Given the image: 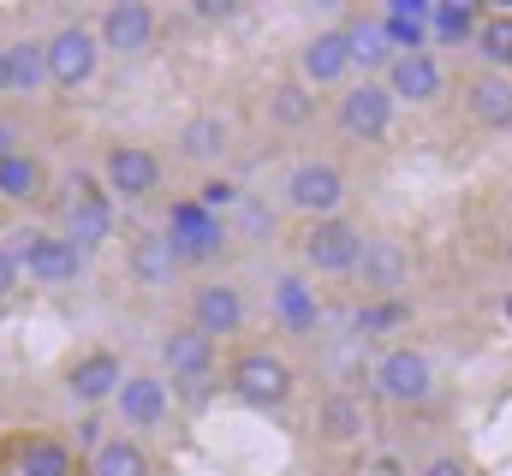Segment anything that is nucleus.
Instances as JSON below:
<instances>
[{
	"label": "nucleus",
	"instance_id": "1",
	"mask_svg": "<svg viewBox=\"0 0 512 476\" xmlns=\"http://www.w3.org/2000/svg\"><path fill=\"white\" fill-rule=\"evenodd\" d=\"M114 227H120V209L102 191V179L96 173H72L66 179V197H60V227L54 233L66 238V244H78L84 256H96V250L114 244Z\"/></svg>",
	"mask_w": 512,
	"mask_h": 476
},
{
	"label": "nucleus",
	"instance_id": "2",
	"mask_svg": "<svg viewBox=\"0 0 512 476\" xmlns=\"http://www.w3.org/2000/svg\"><path fill=\"white\" fill-rule=\"evenodd\" d=\"M227 393H233L245 411H286L292 393H298V375H292V363L280 352L251 346V352H239L227 363Z\"/></svg>",
	"mask_w": 512,
	"mask_h": 476
},
{
	"label": "nucleus",
	"instance_id": "3",
	"mask_svg": "<svg viewBox=\"0 0 512 476\" xmlns=\"http://www.w3.org/2000/svg\"><path fill=\"white\" fill-rule=\"evenodd\" d=\"M346 197H352V179H346V167L340 161H298L292 173H286V185H280V203L292 209V215H304V221H334V215H346Z\"/></svg>",
	"mask_w": 512,
	"mask_h": 476
},
{
	"label": "nucleus",
	"instance_id": "4",
	"mask_svg": "<svg viewBox=\"0 0 512 476\" xmlns=\"http://www.w3.org/2000/svg\"><path fill=\"white\" fill-rule=\"evenodd\" d=\"M185 322H191L203 340H233V334L251 328V298H245L239 280L203 274V280L191 286V298H185Z\"/></svg>",
	"mask_w": 512,
	"mask_h": 476
},
{
	"label": "nucleus",
	"instance_id": "5",
	"mask_svg": "<svg viewBox=\"0 0 512 476\" xmlns=\"http://www.w3.org/2000/svg\"><path fill=\"white\" fill-rule=\"evenodd\" d=\"M12 250H18L24 280H30V286H48V292L78 286V280H84V262H90L78 244H66L54 227H24V233H12Z\"/></svg>",
	"mask_w": 512,
	"mask_h": 476
},
{
	"label": "nucleus",
	"instance_id": "6",
	"mask_svg": "<svg viewBox=\"0 0 512 476\" xmlns=\"http://www.w3.org/2000/svg\"><path fill=\"white\" fill-rule=\"evenodd\" d=\"M370 381H376V399H387L393 411H417L435 399V363L417 346H387L370 369Z\"/></svg>",
	"mask_w": 512,
	"mask_h": 476
},
{
	"label": "nucleus",
	"instance_id": "7",
	"mask_svg": "<svg viewBox=\"0 0 512 476\" xmlns=\"http://www.w3.org/2000/svg\"><path fill=\"white\" fill-rule=\"evenodd\" d=\"M161 179H167V167H161V155L149 149V143H108V155H102V191L114 197V209L120 203H149L155 191H161Z\"/></svg>",
	"mask_w": 512,
	"mask_h": 476
},
{
	"label": "nucleus",
	"instance_id": "8",
	"mask_svg": "<svg viewBox=\"0 0 512 476\" xmlns=\"http://www.w3.org/2000/svg\"><path fill=\"white\" fill-rule=\"evenodd\" d=\"M161 233H167V244L179 250V262H185V268H209V262L233 244L227 221H221V215H209L197 197H179V203L167 209V227H161Z\"/></svg>",
	"mask_w": 512,
	"mask_h": 476
},
{
	"label": "nucleus",
	"instance_id": "9",
	"mask_svg": "<svg viewBox=\"0 0 512 476\" xmlns=\"http://www.w3.org/2000/svg\"><path fill=\"white\" fill-rule=\"evenodd\" d=\"M42 48H48V90H84L102 72V42H96V24H84V18L42 36Z\"/></svg>",
	"mask_w": 512,
	"mask_h": 476
},
{
	"label": "nucleus",
	"instance_id": "10",
	"mask_svg": "<svg viewBox=\"0 0 512 476\" xmlns=\"http://www.w3.org/2000/svg\"><path fill=\"white\" fill-rule=\"evenodd\" d=\"M393 114H399V102L387 96L382 78H352V84L334 96V125H340V137H352V143H382L387 131H393Z\"/></svg>",
	"mask_w": 512,
	"mask_h": 476
},
{
	"label": "nucleus",
	"instance_id": "11",
	"mask_svg": "<svg viewBox=\"0 0 512 476\" xmlns=\"http://www.w3.org/2000/svg\"><path fill=\"white\" fill-rule=\"evenodd\" d=\"M346 280L364 292V304L370 298H405V286H411V250L387 233H364V250H358V262H352Z\"/></svg>",
	"mask_w": 512,
	"mask_h": 476
},
{
	"label": "nucleus",
	"instance_id": "12",
	"mask_svg": "<svg viewBox=\"0 0 512 476\" xmlns=\"http://www.w3.org/2000/svg\"><path fill=\"white\" fill-rule=\"evenodd\" d=\"M358 250H364V227L346 221V215H334V221H310L304 238H298L304 268H310V274H328V280H346L352 262H358Z\"/></svg>",
	"mask_w": 512,
	"mask_h": 476
},
{
	"label": "nucleus",
	"instance_id": "13",
	"mask_svg": "<svg viewBox=\"0 0 512 476\" xmlns=\"http://www.w3.org/2000/svg\"><path fill=\"white\" fill-rule=\"evenodd\" d=\"M114 417H120V429H126L131 441L149 435V429H161V423L173 417V387H167V375H155V369H126V381H120V393H114Z\"/></svg>",
	"mask_w": 512,
	"mask_h": 476
},
{
	"label": "nucleus",
	"instance_id": "14",
	"mask_svg": "<svg viewBox=\"0 0 512 476\" xmlns=\"http://www.w3.org/2000/svg\"><path fill=\"white\" fill-rule=\"evenodd\" d=\"M382 84H387V96L405 102V108H435L447 96V66H441L435 48H411V54H393Z\"/></svg>",
	"mask_w": 512,
	"mask_h": 476
},
{
	"label": "nucleus",
	"instance_id": "15",
	"mask_svg": "<svg viewBox=\"0 0 512 476\" xmlns=\"http://www.w3.org/2000/svg\"><path fill=\"white\" fill-rule=\"evenodd\" d=\"M155 30H161V18H155L149 0H114V6H102V18H96V42H102V54H120V60L149 54Z\"/></svg>",
	"mask_w": 512,
	"mask_h": 476
},
{
	"label": "nucleus",
	"instance_id": "16",
	"mask_svg": "<svg viewBox=\"0 0 512 476\" xmlns=\"http://www.w3.org/2000/svg\"><path fill=\"white\" fill-rule=\"evenodd\" d=\"M298 84H304L310 96L352 84V48H346V30H340V24L304 36V48H298Z\"/></svg>",
	"mask_w": 512,
	"mask_h": 476
},
{
	"label": "nucleus",
	"instance_id": "17",
	"mask_svg": "<svg viewBox=\"0 0 512 476\" xmlns=\"http://www.w3.org/2000/svg\"><path fill=\"white\" fill-rule=\"evenodd\" d=\"M161 369L173 375V387L203 393V387L215 381V340H203L191 322L167 328V334H161Z\"/></svg>",
	"mask_w": 512,
	"mask_h": 476
},
{
	"label": "nucleus",
	"instance_id": "18",
	"mask_svg": "<svg viewBox=\"0 0 512 476\" xmlns=\"http://www.w3.org/2000/svg\"><path fill=\"white\" fill-rule=\"evenodd\" d=\"M120 381H126L120 352L96 346V352H84L72 369H66V399H72V405H84V411H102V405H114Z\"/></svg>",
	"mask_w": 512,
	"mask_h": 476
},
{
	"label": "nucleus",
	"instance_id": "19",
	"mask_svg": "<svg viewBox=\"0 0 512 476\" xmlns=\"http://www.w3.org/2000/svg\"><path fill=\"white\" fill-rule=\"evenodd\" d=\"M179 274H185V262H179V250L167 244V233L126 238V280L137 292H173Z\"/></svg>",
	"mask_w": 512,
	"mask_h": 476
},
{
	"label": "nucleus",
	"instance_id": "20",
	"mask_svg": "<svg viewBox=\"0 0 512 476\" xmlns=\"http://www.w3.org/2000/svg\"><path fill=\"white\" fill-rule=\"evenodd\" d=\"M364 435H370V405L352 387L322 393V405H316V441L322 447H358Z\"/></svg>",
	"mask_w": 512,
	"mask_h": 476
},
{
	"label": "nucleus",
	"instance_id": "21",
	"mask_svg": "<svg viewBox=\"0 0 512 476\" xmlns=\"http://www.w3.org/2000/svg\"><path fill=\"white\" fill-rule=\"evenodd\" d=\"M173 149H179V161H191V167H221V161L233 155V119L215 114V108H203V114H191L179 125Z\"/></svg>",
	"mask_w": 512,
	"mask_h": 476
},
{
	"label": "nucleus",
	"instance_id": "22",
	"mask_svg": "<svg viewBox=\"0 0 512 476\" xmlns=\"http://www.w3.org/2000/svg\"><path fill=\"white\" fill-rule=\"evenodd\" d=\"M268 310H274V322L286 334H316V322H322V298H316V286L304 274H274Z\"/></svg>",
	"mask_w": 512,
	"mask_h": 476
},
{
	"label": "nucleus",
	"instance_id": "23",
	"mask_svg": "<svg viewBox=\"0 0 512 476\" xmlns=\"http://www.w3.org/2000/svg\"><path fill=\"white\" fill-rule=\"evenodd\" d=\"M465 114L483 131H512V78L507 72H471L465 78Z\"/></svg>",
	"mask_w": 512,
	"mask_h": 476
},
{
	"label": "nucleus",
	"instance_id": "24",
	"mask_svg": "<svg viewBox=\"0 0 512 476\" xmlns=\"http://www.w3.org/2000/svg\"><path fill=\"white\" fill-rule=\"evenodd\" d=\"M48 90V48L42 36H12L6 42V96H42Z\"/></svg>",
	"mask_w": 512,
	"mask_h": 476
},
{
	"label": "nucleus",
	"instance_id": "25",
	"mask_svg": "<svg viewBox=\"0 0 512 476\" xmlns=\"http://www.w3.org/2000/svg\"><path fill=\"white\" fill-rule=\"evenodd\" d=\"M340 30H346V48H352V72L382 78L387 66H393V42H387L382 18H352V24H340Z\"/></svg>",
	"mask_w": 512,
	"mask_h": 476
},
{
	"label": "nucleus",
	"instance_id": "26",
	"mask_svg": "<svg viewBox=\"0 0 512 476\" xmlns=\"http://www.w3.org/2000/svg\"><path fill=\"white\" fill-rule=\"evenodd\" d=\"M90 476H155V465H149L143 441H131V435H108V441L90 453Z\"/></svg>",
	"mask_w": 512,
	"mask_h": 476
},
{
	"label": "nucleus",
	"instance_id": "27",
	"mask_svg": "<svg viewBox=\"0 0 512 476\" xmlns=\"http://www.w3.org/2000/svg\"><path fill=\"white\" fill-rule=\"evenodd\" d=\"M471 48L483 54V72H507L512 78V12H483Z\"/></svg>",
	"mask_w": 512,
	"mask_h": 476
},
{
	"label": "nucleus",
	"instance_id": "28",
	"mask_svg": "<svg viewBox=\"0 0 512 476\" xmlns=\"http://www.w3.org/2000/svg\"><path fill=\"white\" fill-rule=\"evenodd\" d=\"M18 476H72V447L54 435H30L18 447Z\"/></svg>",
	"mask_w": 512,
	"mask_h": 476
},
{
	"label": "nucleus",
	"instance_id": "29",
	"mask_svg": "<svg viewBox=\"0 0 512 476\" xmlns=\"http://www.w3.org/2000/svg\"><path fill=\"white\" fill-rule=\"evenodd\" d=\"M42 185H48V167L30 149L12 155V161H0V197L6 203H30V197H42Z\"/></svg>",
	"mask_w": 512,
	"mask_h": 476
},
{
	"label": "nucleus",
	"instance_id": "30",
	"mask_svg": "<svg viewBox=\"0 0 512 476\" xmlns=\"http://www.w3.org/2000/svg\"><path fill=\"white\" fill-rule=\"evenodd\" d=\"M477 24H483V12H477V6H459V0L429 6V42H471V36H477Z\"/></svg>",
	"mask_w": 512,
	"mask_h": 476
},
{
	"label": "nucleus",
	"instance_id": "31",
	"mask_svg": "<svg viewBox=\"0 0 512 476\" xmlns=\"http://www.w3.org/2000/svg\"><path fill=\"white\" fill-rule=\"evenodd\" d=\"M405 322H411V304H405V298H370V304H358L352 334L370 340V334H393V328H405Z\"/></svg>",
	"mask_w": 512,
	"mask_h": 476
},
{
	"label": "nucleus",
	"instance_id": "32",
	"mask_svg": "<svg viewBox=\"0 0 512 476\" xmlns=\"http://www.w3.org/2000/svg\"><path fill=\"white\" fill-rule=\"evenodd\" d=\"M310 114H316V96H310V90H304L298 78H292V84H274V90H268V119H274V125H304Z\"/></svg>",
	"mask_w": 512,
	"mask_h": 476
},
{
	"label": "nucleus",
	"instance_id": "33",
	"mask_svg": "<svg viewBox=\"0 0 512 476\" xmlns=\"http://www.w3.org/2000/svg\"><path fill=\"white\" fill-rule=\"evenodd\" d=\"M227 233L239 238V244H262V238H274V209L256 203V197H245V203L227 215Z\"/></svg>",
	"mask_w": 512,
	"mask_h": 476
},
{
	"label": "nucleus",
	"instance_id": "34",
	"mask_svg": "<svg viewBox=\"0 0 512 476\" xmlns=\"http://www.w3.org/2000/svg\"><path fill=\"white\" fill-rule=\"evenodd\" d=\"M245 197H251V191H245L239 179H227V173H209V179L197 185V203H203L209 215H221V221H227V215H233V209H239Z\"/></svg>",
	"mask_w": 512,
	"mask_h": 476
},
{
	"label": "nucleus",
	"instance_id": "35",
	"mask_svg": "<svg viewBox=\"0 0 512 476\" xmlns=\"http://www.w3.org/2000/svg\"><path fill=\"white\" fill-rule=\"evenodd\" d=\"M18 286H24V268H18V250H12V244H0V304H6V298H12Z\"/></svg>",
	"mask_w": 512,
	"mask_h": 476
},
{
	"label": "nucleus",
	"instance_id": "36",
	"mask_svg": "<svg viewBox=\"0 0 512 476\" xmlns=\"http://www.w3.org/2000/svg\"><path fill=\"white\" fill-rule=\"evenodd\" d=\"M12 155H24V125L0 119V161H12Z\"/></svg>",
	"mask_w": 512,
	"mask_h": 476
},
{
	"label": "nucleus",
	"instance_id": "37",
	"mask_svg": "<svg viewBox=\"0 0 512 476\" xmlns=\"http://www.w3.org/2000/svg\"><path fill=\"white\" fill-rule=\"evenodd\" d=\"M423 476H471V465H465L459 453H435V459L423 465Z\"/></svg>",
	"mask_w": 512,
	"mask_h": 476
},
{
	"label": "nucleus",
	"instance_id": "38",
	"mask_svg": "<svg viewBox=\"0 0 512 476\" xmlns=\"http://www.w3.org/2000/svg\"><path fill=\"white\" fill-rule=\"evenodd\" d=\"M197 18H233V0H197Z\"/></svg>",
	"mask_w": 512,
	"mask_h": 476
},
{
	"label": "nucleus",
	"instance_id": "39",
	"mask_svg": "<svg viewBox=\"0 0 512 476\" xmlns=\"http://www.w3.org/2000/svg\"><path fill=\"white\" fill-rule=\"evenodd\" d=\"M501 322H507V334H512V286L501 292Z\"/></svg>",
	"mask_w": 512,
	"mask_h": 476
},
{
	"label": "nucleus",
	"instance_id": "40",
	"mask_svg": "<svg viewBox=\"0 0 512 476\" xmlns=\"http://www.w3.org/2000/svg\"><path fill=\"white\" fill-rule=\"evenodd\" d=\"M0 96H6V42H0Z\"/></svg>",
	"mask_w": 512,
	"mask_h": 476
},
{
	"label": "nucleus",
	"instance_id": "41",
	"mask_svg": "<svg viewBox=\"0 0 512 476\" xmlns=\"http://www.w3.org/2000/svg\"><path fill=\"white\" fill-rule=\"evenodd\" d=\"M507 262H512V238H507Z\"/></svg>",
	"mask_w": 512,
	"mask_h": 476
}]
</instances>
